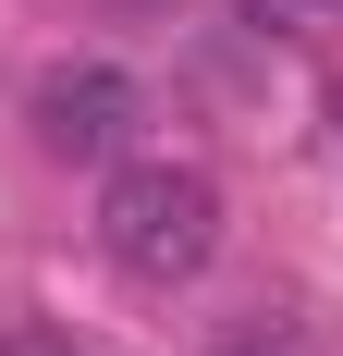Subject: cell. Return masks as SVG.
<instances>
[{
    "instance_id": "obj_1",
    "label": "cell",
    "mask_w": 343,
    "mask_h": 356,
    "mask_svg": "<svg viewBox=\"0 0 343 356\" xmlns=\"http://www.w3.org/2000/svg\"><path fill=\"white\" fill-rule=\"evenodd\" d=\"M99 246L135 283H196L221 258V184L196 160H110L99 184Z\"/></svg>"
},
{
    "instance_id": "obj_2",
    "label": "cell",
    "mask_w": 343,
    "mask_h": 356,
    "mask_svg": "<svg viewBox=\"0 0 343 356\" xmlns=\"http://www.w3.org/2000/svg\"><path fill=\"white\" fill-rule=\"evenodd\" d=\"M25 123H37L49 160H123L135 123H147V86L123 62H37L25 74Z\"/></svg>"
},
{
    "instance_id": "obj_3",
    "label": "cell",
    "mask_w": 343,
    "mask_h": 356,
    "mask_svg": "<svg viewBox=\"0 0 343 356\" xmlns=\"http://www.w3.org/2000/svg\"><path fill=\"white\" fill-rule=\"evenodd\" d=\"M208 356H319V320L294 307V295H282V307H245V320L221 332Z\"/></svg>"
},
{
    "instance_id": "obj_4",
    "label": "cell",
    "mask_w": 343,
    "mask_h": 356,
    "mask_svg": "<svg viewBox=\"0 0 343 356\" xmlns=\"http://www.w3.org/2000/svg\"><path fill=\"white\" fill-rule=\"evenodd\" d=\"M233 25L245 37H319V25H343V0H233Z\"/></svg>"
},
{
    "instance_id": "obj_5",
    "label": "cell",
    "mask_w": 343,
    "mask_h": 356,
    "mask_svg": "<svg viewBox=\"0 0 343 356\" xmlns=\"http://www.w3.org/2000/svg\"><path fill=\"white\" fill-rule=\"evenodd\" d=\"M0 356H74L62 332H0Z\"/></svg>"
},
{
    "instance_id": "obj_6",
    "label": "cell",
    "mask_w": 343,
    "mask_h": 356,
    "mask_svg": "<svg viewBox=\"0 0 343 356\" xmlns=\"http://www.w3.org/2000/svg\"><path fill=\"white\" fill-rule=\"evenodd\" d=\"M110 13H123V25H160V13H184V0H110Z\"/></svg>"
},
{
    "instance_id": "obj_7",
    "label": "cell",
    "mask_w": 343,
    "mask_h": 356,
    "mask_svg": "<svg viewBox=\"0 0 343 356\" xmlns=\"http://www.w3.org/2000/svg\"><path fill=\"white\" fill-rule=\"evenodd\" d=\"M331 123H343V86H331Z\"/></svg>"
}]
</instances>
